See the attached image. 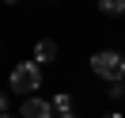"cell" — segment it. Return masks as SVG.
I'll list each match as a JSON object with an SVG mask.
<instances>
[{
    "label": "cell",
    "instance_id": "8",
    "mask_svg": "<svg viewBox=\"0 0 125 118\" xmlns=\"http://www.w3.org/2000/svg\"><path fill=\"white\" fill-rule=\"evenodd\" d=\"M4 110H8V95L0 92V114H4Z\"/></svg>",
    "mask_w": 125,
    "mask_h": 118
},
{
    "label": "cell",
    "instance_id": "5",
    "mask_svg": "<svg viewBox=\"0 0 125 118\" xmlns=\"http://www.w3.org/2000/svg\"><path fill=\"white\" fill-rule=\"evenodd\" d=\"M49 103H53V114L57 118H76V110H72V95H53V99H49Z\"/></svg>",
    "mask_w": 125,
    "mask_h": 118
},
{
    "label": "cell",
    "instance_id": "6",
    "mask_svg": "<svg viewBox=\"0 0 125 118\" xmlns=\"http://www.w3.org/2000/svg\"><path fill=\"white\" fill-rule=\"evenodd\" d=\"M102 15H125V0H99Z\"/></svg>",
    "mask_w": 125,
    "mask_h": 118
},
{
    "label": "cell",
    "instance_id": "7",
    "mask_svg": "<svg viewBox=\"0 0 125 118\" xmlns=\"http://www.w3.org/2000/svg\"><path fill=\"white\" fill-rule=\"evenodd\" d=\"M110 99H125V76L110 84Z\"/></svg>",
    "mask_w": 125,
    "mask_h": 118
},
{
    "label": "cell",
    "instance_id": "4",
    "mask_svg": "<svg viewBox=\"0 0 125 118\" xmlns=\"http://www.w3.org/2000/svg\"><path fill=\"white\" fill-rule=\"evenodd\" d=\"M34 61H57V42L53 38H38V46H34Z\"/></svg>",
    "mask_w": 125,
    "mask_h": 118
},
{
    "label": "cell",
    "instance_id": "1",
    "mask_svg": "<svg viewBox=\"0 0 125 118\" xmlns=\"http://www.w3.org/2000/svg\"><path fill=\"white\" fill-rule=\"evenodd\" d=\"M91 72L114 84V80H121V76H125V57L117 53V50H99V53L91 57Z\"/></svg>",
    "mask_w": 125,
    "mask_h": 118
},
{
    "label": "cell",
    "instance_id": "2",
    "mask_svg": "<svg viewBox=\"0 0 125 118\" xmlns=\"http://www.w3.org/2000/svg\"><path fill=\"white\" fill-rule=\"evenodd\" d=\"M42 88V69L38 61H19L15 69H11V92H38Z\"/></svg>",
    "mask_w": 125,
    "mask_h": 118
},
{
    "label": "cell",
    "instance_id": "11",
    "mask_svg": "<svg viewBox=\"0 0 125 118\" xmlns=\"http://www.w3.org/2000/svg\"><path fill=\"white\" fill-rule=\"evenodd\" d=\"M8 4H15V0H8Z\"/></svg>",
    "mask_w": 125,
    "mask_h": 118
},
{
    "label": "cell",
    "instance_id": "3",
    "mask_svg": "<svg viewBox=\"0 0 125 118\" xmlns=\"http://www.w3.org/2000/svg\"><path fill=\"white\" fill-rule=\"evenodd\" d=\"M19 118H53V103H49V99H38V95H27Z\"/></svg>",
    "mask_w": 125,
    "mask_h": 118
},
{
    "label": "cell",
    "instance_id": "9",
    "mask_svg": "<svg viewBox=\"0 0 125 118\" xmlns=\"http://www.w3.org/2000/svg\"><path fill=\"white\" fill-rule=\"evenodd\" d=\"M102 118H121V114H102Z\"/></svg>",
    "mask_w": 125,
    "mask_h": 118
},
{
    "label": "cell",
    "instance_id": "10",
    "mask_svg": "<svg viewBox=\"0 0 125 118\" xmlns=\"http://www.w3.org/2000/svg\"><path fill=\"white\" fill-rule=\"evenodd\" d=\"M0 118H11V114H8V110H4V114H0Z\"/></svg>",
    "mask_w": 125,
    "mask_h": 118
}]
</instances>
